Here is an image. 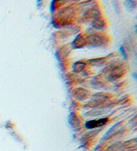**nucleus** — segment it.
<instances>
[{
    "label": "nucleus",
    "instance_id": "f257e3e1",
    "mask_svg": "<svg viewBox=\"0 0 137 151\" xmlns=\"http://www.w3.org/2000/svg\"><path fill=\"white\" fill-rule=\"evenodd\" d=\"M90 45L95 46H100L105 43V38L104 36L99 34H94L91 35L88 38V40L86 41Z\"/></svg>",
    "mask_w": 137,
    "mask_h": 151
},
{
    "label": "nucleus",
    "instance_id": "f03ea898",
    "mask_svg": "<svg viewBox=\"0 0 137 151\" xmlns=\"http://www.w3.org/2000/svg\"><path fill=\"white\" fill-rule=\"evenodd\" d=\"M107 118H100L98 120H89L85 123V127L88 129H94L99 127H102L107 122Z\"/></svg>",
    "mask_w": 137,
    "mask_h": 151
},
{
    "label": "nucleus",
    "instance_id": "7ed1b4c3",
    "mask_svg": "<svg viewBox=\"0 0 137 151\" xmlns=\"http://www.w3.org/2000/svg\"><path fill=\"white\" fill-rule=\"evenodd\" d=\"M86 43V41L84 39L82 36L79 35L72 42V47L74 48H80L83 47Z\"/></svg>",
    "mask_w": 137,
    "mask_h": 151
},
{
    "label": "nucleus",
    "instance_id": "20e7f679",
    "mask_svg": "<svg viewBox=\"0 0 137 151\" xmlns=\"http://www.w3.org/2000/svg\"><path fill=\"white\" fill-rule=\"evenodd\" d=\"M92 26H93L94 28L96 29H102L104 27V22L101 19H99V18H96V19H93L92 23Z\"/></svg>",
    "mask_w": 137,
    "mask_h": 151
},
{
    "label": "nucleus",
    "instance_id": "39448f33",
    "mask_svg": "<svg viewBox=\"0 0 137 151\" xmlns=\"http://www.w3.org/2000/svg\"><path fill=\"white\" fill-rule=\"evenodd\" d=\"M85 65V63H84L82 61H78L73 65L72 70L74 72H75V73H79V72L83 70Z\"/></svg>",
    "mask_w": 137,
    "mask_h": 151
},
{
    "label": "nucleus",
    "instance_id": "423d86ee",
    "mask_svg": "<svg viewBox=\"0 0 137 151\" xmlns=\"http://www.w3.org/2000/svg\"><path fill=\"white\" fill-rule=\"evenodd\" d=\"M122 72L123 70L122 69H115L112 71V73L110 74V77H111V79H118V77H120V76H122V73H123Z\"/></svg>",
    "mask_w": 137,
    "mask_h": 151
},
{
    "label": "nucleus",
    "instance_id": "0eeeda50",
    "mask_svg": "<svg viewBox=\"0 0 137 151\" xmlns=\"http://www.w3.org/2000/svg\"><path fill=\"white\" fill-rule=\"evenodd\" d=\"M104 63V59H91L88 61V63H90L92 65H100L102 63Z\"/></svg>",
    "mask_w": 137,
    "mask_h": 151
},
{
    "label": "nucleus",
    "instance_id": "6e6552de",
    "mask_svg": "<svg viewBox=\"0 0 137 151\" xmlns=\"http://www.w3.org/2000/svg\"><path fill=\"white\" fill-rule=\"evenodd\" d=\"M120 53H122V55H123V56H124V57L126 58V53H125V51H124V49H123L122 47H121L120 48Z\"/></svg>",
    "mask_w": 137,
    "mask_h": 151
}]
</instances>
